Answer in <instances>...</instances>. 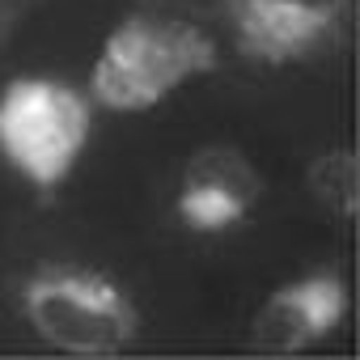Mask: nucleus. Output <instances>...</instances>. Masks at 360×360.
I'll return each instance as SVG.
<instances>
[{
  "label": "nucleus",
  "instance_id": "nucleus-1",
  "mask_svg": "<svg viewBox=\"0 0 360 360\" xmlns=\"http://www.w3.org/2000/svg\"><path fill=\"white\" fill-rule=\"evenodd\" d=\"M217 68V43L183 18L136 13L98 51L89 94L106 110H148L183 81Z\"/></svg>",
  "mask_w": 360,
  "mask_h": 360
},
{
  "label": "nucleus",
  "instance_id": "nucleus-2",
  "mask_svg": "<svg viewBox=\"0 0 360 360\" xmlns=\"http://www.w3.org/2000/svg\"><path fill=\"white\" fill-rule=\"evenodd\" d=\"M89 98L64 81L22 77L0 94V157L39 191L60 187L89 140Z\"/></svg>",
  "mask_w": 360,
  "mask_h": 360
},
{
  "label": "nucleus",
  "instance_id": "nucleus-3",
  "mask_svg": "<svg viewBox=\"0 0 360 360\" xmlns=\"http://www.w3.org/2000/svg\"><path fill=\"white\" fill-rule=\"evenodd\" d=\"M22 314L34 335L60 352L106 356L136 335L131 301L94 271L51 267L22 284Z\"/></svg>",
  "mask_w": 360,
  "mask_h": 360
},
{
  "label": "nucleus",
  "instance_id": "nucleus-4",
  "mask_svg": "<svg viewBox=\"0 0 360 360\" xmlns=\"http://www.w3.org/2000/svg\"><path fill=\"white\" fill-rule=\"evenodd\" d=\"M233 47L255 64H301L339 43L352 0H221Z\"/></svg>",
  "mask_w": 360,
  "mask_h": 360
},
{
  "label": "nucleus",
  "instance_id": "nucleus-5",
  "mask_svg": "<svg viewBox=\"0 0 360 360\" xmlns=\"http://www.w3.org/2000/svg\"><path fill=\"white\" fill-rule=\"evenodd\" d=\"M263 195V178L255 174V165L225 144L200 148L178 183V200L174 212L191 233H225L238 229Z\"/></svg>",
  "mask_w": 360,
  "mask_h": 360
},
{
  "label": "nucleus",
  "instance_id": "nucleus-6",
  "mask_svg": "<svg viewBox=\"0 0 360 360\" xmlns=\"http://www.w3.org/2000/svg\"><path fill=\"white\" fill-rule=\"evenodd\" d=\"M347 314V284L339 271H314L301 276L284 288H276L255 322H250V347L267 352V356H288V352H305L314 343H322L326 335H335L343 326Z\"/></svg>",
  "mask_w": 360,
  "mask_h": 360
},
{
  "label": "nucleus",
  "instance_id": "nucleus-7",
  "mask_svg": "<svg viewBox=\"0 0 360 360\" xmlns=\"http://www.w3.org/2000/svg\"><path fill=\"white\" fill-rule=\"evenodd\" d=\"M309 191L339 221L356 217V157H352V148H330L309 165Z\"/></svg>",
  "mask_w": 360,
  "mask_h": 360
}]
</instances>
